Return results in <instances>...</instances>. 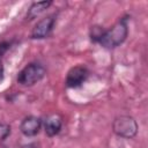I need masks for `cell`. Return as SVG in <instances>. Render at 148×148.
<instances>
[{
  "label": "cell",
  "mask_w": 148,
  "mask_h": 148,
  "mask_svg": "<svg viewBox=\"0 0 148 148\" xmlns=\"http://www.w3.org/2000/svg\"><path fill=\"white\" fill-rule=\"evenodd\" d=\"M43 121L36 116H28L23 118L20 124V131L24 136H35L39 133Z\"/></svg>",
  "instance_id": "obj_6"
},
{
  "label": "cell",
  "mask_w": 148,
  "mask_h": 148,
  "mask_svg": "<svg viewBox=\"0 0 148 148\" xmlns=\"http://www.w3.org/2000/svg\"><path fill=\"white\" fill-rule=\"evenodd\" d=\"M104 31H105V29H103V27H99V25L91 27V29H90V39L94 43H99Z\"/></svg>",
  "instance_id": "obj_9"
},
{
  "label": "cell",
  "mask_w": 148,
  "mask_h": 148,
  "mask_svg": "<svg viewBox=\"0 0 148 148\" xmlns=\"http://www.w3.org/2000/svg\"><path fill=\"white\" fill-rule=\"evenodd\" d=\"M127 36H128V18L121 17L109 30L104 31L98 44L104 49H109V50L116 49L126 40Z\"/></svg>",
  "instance_id": "obj_1"
},
{
  "label": "cell",
  "mask_w": 148,
  "mask_h": 148,
  "mask_svg": "<svg viewBox=\"0 0 148 148\" xmlns=\"http://www.w3.org/2000/svg\"><path fill=\"white\" fill-rule=\"evenodd\" d=\"M43 125H44L45 134L49 138L56 136L61 131V127H62V118L58 113L50 114V116H47L45 118Z\"/></svg>",
  "instance_id": "obj_7"
},
{
  "label": "cell",
  "mask_w": 148,
  "mask_h": 148,
  "mask_svg": "<svg viewBox=\"0 0 148 148\" xmlns=\"http://www.w3.org/2000/svg\"><path fill=\"white\" fill-rule=\"evenodd\" d=\"M9 134H10V126L8 124L0 123V143L5 141Z\"/></svg>",
  "instance_id": "obj_10"
},
{
  "label": "cell",
  "mask_w": 148,
  "mask_h": 148,
  "mask_svg": "<svg viewBox=\"0 0 148 148\" xmlns=\"http://www.w3.org/2000/svg\"><path fill=\"white\" fill-rule=\"evenodd\" d=\"M9 47H10V43H8V42H1L0 43V54L5 53Z\"/></svg>",
  "instance_id": "obj_11"
},
{
  "label": "cell",
  "mask_w": 148,
  "mask_h": 148,
  "mask_svg": "<svg viewBox=\"0 0 148 148\" xmlns=\"http://www.w3.org/2000/svg\"><path fill=\"white\" fill-rule=\"evenodd\" d=\"M2 75H3V65H2V60L0 58V79L2 77Z\"/></svg>",
  "instance_id": "obj_13"
},
{
  "label": "cell",
  "mask_w": 148,
  "mask_h": 148,
  "mask_svg": "<svg viewBox=\"0 0 148 148\" xmlns=\"http://www.w3.org/2000/svg\"><path fill=\"white\" fill-rule=\"evenodd\" d=\"M54 24H56L54 15H47V16L43 17L35 24V27L31 31V38L32 39H44V38L49 37L54 28Z\"/></svg>",
  "instance_id": "obj_4"
},
{
  "label": "cell",
  "mask_w": 148,
  "mask_h": 148,
  "mask_svg": "<svg viewBox=\"0 0 148 148\" xmlns=\"http://www.w3.org/2000/svg\"><path fill=\"white\" fill-rule=\"evenodd\" d=\"M22 148H36V145L35 143H27V145H23Z\"/></svg>",
  "instance_id": "obj_12"
},
{
  "label": "cell",
  "mask_w": 148,
  "mask_h": 148,
  "mask_svg": "<svg viewBox=\"0 0 148 148\" xmlns=\"http://www.w3.org/2000/svg\"><path fill=\"white\" fill-rule=\"evenodd\" d=\"M112 131L119 138L132 139L138 134V123L133 117L121 114L114 118L112 123Z\"/></svg>",
  "instance_id": "obj_3"
},
{
  "label": "cell",
  "mask_w": 148,
  "mask_h": 148,
  "mask_svg": "<svg viewBox=\"0 0 148 148\" xmlns=\"http://www.w3.org/2000/svg\"><path fill=\"white\" fill-rule=\"evenodd\" d=\"M51 5H52V1H38V2L31 3V6L29 7V9H28V12H27L25 20H27V21H31V20L36 18V17L39 16L43 12H45Z\"/></svg>",
  "instance_id": "obj_8"
},
{
  "label": "cell",
  "mask_w": 148,
  "mask_h": 148,
  "mask_svg": "<svg viewBox=\"0 0 148 148\" xmlns=\"http://www.w3.org/2000/svg\"><path fill=\"white\" fill-rule=\"evenodd\" d=\"M46 68L39 62H30L17 74V83L23 87H31L44 79Z\"/></svg>",
  "instance_id": "obj_2"
},
{
  "label": "cell",
  "mask_w": 148,
  "mask_h": 148,
  "mask_svg": "<svg viewBox=\"0 0 148 148\" xmlns=\"http://www.w3.org/2000/svg\"><path fill=\"white\" fill-rule=\"evenodd\" d=\"M88 76H89V71L87 69V67L81 65L74 66L68 71L66 75L65 84L68 88H79L86 82Z\"/></svg>",
  "instance_id": "obj_5"
},
{
  "label": "cell",
  "mask_w": 148,
  "mask_h": 148,
  "mask_svg": "<svg viewBox=\"0 0 148 148\" xmlns=\"http://www.w3.org/2000/svg\"><path fill=\"white\" fill-rule=\"evenodd\" d=\"M1 148H7V147H1Z\"/></svg>",
  "instance_id": "obj_14"
}]
</instances>
